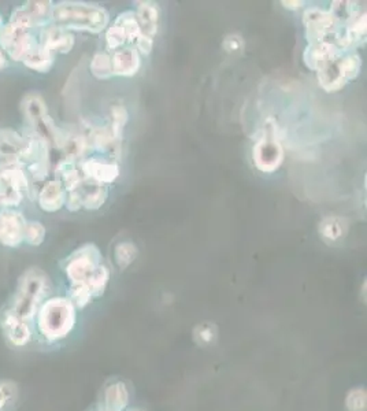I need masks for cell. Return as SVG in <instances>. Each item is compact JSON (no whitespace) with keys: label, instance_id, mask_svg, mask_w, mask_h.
I'll use <instances>...</instances> for the list:
<instances>
[{"label":"cell","instance_id":"6da1fadb","mask_svg":"<svg viewBox=\"0 0 367 411\" xmlns=\"http://www.w3.org/2000/svg\"><path fill=\"white\" fill-rule=\"evenodd\" d=\"M51 25L68 32L102 33L110 25L109 11L97 4L65 0L53 4Z\"/></svg>","mask_w":367,"mask_h":411},{"label":"cell","instance_id":"8fae6325","mask_svg":"<svg viewBox=\"0 0 367 411\" xmlns=\"http://www.w3.org/2000/svg\"><path fill=\"white\" fill-rule=\"evenodd\" d=\"M25 217L14 208H3L0 211V244L17 248L23 243V232L26 226Z\"/></svg>","mask_w":367,"mask_h":411},{"label":"cell","instance_id":"5bb4252c","mask_svg":"<svg viewBox=\"0 0 367 411\" xmlns=\"http://www.w3.org/2000/svg\"><path fill=\"white\" fill-rule=\"evenodd\" d=\"M134 13L140 28V36L154 40L158 35L161 22V7L158 6V3L136 1Z\"/></svg>","mask_w":367,"mask_h":411},{"label":"cell","instance_id":"44dd1931","mask_svg":"<svg viewBox=\"0 0 367 411\" xmlns=\"http://www.w3.org/2000/svg\"><path fill=\"white\" fill-rule=\"evenodd\" d=\"M22 63L37 73H48L55 63V54L38 41L33 50L25 56Z\"/></svg>","mask_w":367,"mask_h":411},{"label":"cell","instance_id":"484cf974","mask_svg":"<svg viewBox=\"0 0 367 411\" xmlns=\"http://www.w3.org/2000/svg\"><path fill=\"white\" fill-rule=\"evenodd\" d=\"M90 70L92 75L96 77L97 80H110L114 77L112 72V60H111V53L109 51H102L95 54L90 63Z\"/></svg>","mask_w":367,"mask_h":411},{"label":"cell","instance_id":"4dcf8cb0","mask_svg":"<svg viewBox=\"0 0 367 411\" xmlns=\"http://www.w3.org/2000/svg\"><path fill=\"white\" fill-rule=\"evenodd\" d=\"M128 400V393L124 384H115L110 387L106 393V402L109 411H119L124 409Z\"/></svg>","mask_w":367,"mask_h":411},{"label":"cell","instance_id":"d4e9b609","mask_svg":"<svg viewBox=\"0 0 367 411\" xmlns=\"http://www.w3.org/2000/svg\"><path fill=\"white\" fill-rule=\"evenodd\" d=\"M318 232L324 239H326L329 242H336L346 235L347 225L343 218L331 215V217H325L319 223Z\"/></svg>","mask_w":367,"mask_h":411},{"label":"cell","instance_id":"7c38bea8","mask_svg":"<svg viewBox=\"0 0 367 411\" xmlns=\"http://www.w3.org/2000/svg\"><path fill=\"white\" fill-rule=\"evenodd\" d=\"M80 173L83 178L92 186L111 184L119 176V166L112 161H100L97 158H90L81 162Z\"/></svg>","mask_w":367,"mask_h":411},{"label":"cell","instance_id":"f35d334b","mask_svg":"<svg viewBox=\"0 0 367 411\" xmlns=\"http://www.w3.org/2000/svg\"><path fill=\"white\" fill-rule=\"evenodd\" d=\"M6 66H7V58H6V54L3 53V50L0 48V70H3Z\"/></svg>","mask_w":367,"mask_h":411},{"label":"cell","instance_id":"74e56055","mask_svg":"<svg viewBox=\"0 0 367 411\" xmlns=\"http://www.w3.org/2000/svg\"><path fill=\"white\" fill-rule=\"evenodd\" d=\"M281 4L287 9V10H292V11H296V10H299V9H302L306 3L304 1H299V0H284V1H281Z\"/></svg>","mask_w":367,"mask_h":411},{"label":"cell","instance_id":"277c9868","mask_svg":"<svg viewBox=\"0 0 367 411\" xmlns=\"http://www.w3.org/2000/svg\"><path fill=\"white\" fill-rule=\"evenodd\" d=\"M362 69V58L356 51L344 53L328 62L317 72L319 87L325 92H337L358 78Z\"/></svg>","mask_w":367,"mask_h":411},{"label":"cell","instance_id":"d590c367","mask_svg":"<svg viewBox=\"0 0 367 411\" xmlns=\"http://www.w3.org/2000/svg\"><path fill=\"white\" fill-rule=\"evenodd\" d=\"M14 393L16 390L11 383H7V381L0 383V411L4 410L6 406L11 402Z\"/></svg>","mask_w":367,"mask_h":411},{"label":"cell","instance_id":"5b68a950","mask_svg":"<svg viewBox=\"0 0 367 411\" xmlns=\"http://www.w3.org/2000/svg\"><path fill=\"white\" fill-rule=\"evenodd\" d=\"M275 118H267L262 127L257 143L252 147L254 165L262 173H275L284 162V147L277 134Z\"/></svg>","mask_w":367,"mask_h":411},{"label":"cell","instance_id":"30bf717a","mask_svg":"<svg viewBox=\"0 0 367 411\" xmlns=\"http://www.w3.org/2000/svg\"><path fill=\"white\" fill-rule=\"evenodd\" d=\"M53 1H26L11 11L9 22L18 23L29 29L51 25Z\"/></svg>","mask_w":367,"mask_h":411},{"label":"cell","instance_id":"cb8c5ba5","mask_svg":"<svg viewBox=\"0 0 367 411\" xmlns=\"http://www.w3.org/2000/svg\"><path fill=\"white\" fill-rule=\"evenodd\" d=\"M333 14V17L337 19V22L343 26L347 28L349 23H352L359 16L363 14L361 3L358 1H347V0H340V1H333L331 7L328 9Z\"/></svg>","mask_w":367,"mask_h":411},{"label":"cell","instance_id":"e0dca14e","mask_svg":"<svg viewBox=\"0 0 367 411\" xmlns=\"http://www.w3.org/2000/svg\"><path fill=\"white\" fill-rule=\"evenodd\" d=\"M1 331L6 338L16 347H23L32 337V329L29 322L16 317L9 310L1 317Z\"/></svg>","mask_w":367,"mask_h":411},{"label":"cell","instance_id":"83f0119b","mask_svg":"<svg viewBox=\"0 0 367 411\" xmlns=\"http://www.w3.org/2000/svg\"><path fill=\"white\" fill-rule=\"evenodd\" d=\"M137 255H139L137 247L130 242L117 244L114 248V260L122 270H125L129 265L137 258Z\"/></svg>","mask_w":367,"mask_h":411},{"label":"cell","instance_id":"e575fe53","mask_svg":"<svg viewBox=\"0 0 367 411\" xmlns=\"http://www.w3.org/2000/svg\"><path fill=\"white\" fill-rule=\"evenodd\" d=\"M222 48L228 54H238L244 50V40L240 35H229L223 38Z\"/></svg>","mask_w":367,"mask_h":411},{"label":"cell","instance_id":"2e32d148","mask_svg":"<svg viewBox=\"0 0 367 411\" xmlns=\"http://www.w3.org/2000/svg\"><path fill=\"white\" fill-rule=\"evenodd\" d=\"M38 41L54 54H69L73 50L75 38L72 32L48 25L41 29Z\"/></svg>","mask_w":367,"mask_h":411},{"label":"cell","instance_id":"ba28073f","mask_svg":"<svg viewBox=\"0 0 367 411\" xmlns=\"http://www.w3.org/2000/svg\"><path fill=\"white\" fill-rule=\"evenodd\" d=\"M37 43L38 38L32 33V29L18 23L7 22L0 31V48L16 62H22Z\"/></svg>","mask_w":367,"mask_h":411},{"label":"cell","instance_id":"7a4b0ae2","mask_svg":"<svg viewBox=\"0 0 367 411\" xmlns=\"http://www.w3.org/2000/svg\"><path fill=\"white\" fill-rule=\"evenodd\" d=\"M48 288L50 280L43 270L37 267L28 269L19 277L9 311L16 317L31 322L36 316L41 301L47 297Z\"/></svg>","mask_w":367,"mask_h":411},{"label":"cell","instance_id":"d6986e66","mask_svg":"<svg viewBox=\"0 0 367 411\" xmlns=\"http://www.w3.org/2000/svg\"><path fill=\"white\" fill-rule=\"evenodd\" d=\"M68 192L60 181L53 180L44 184L37 195V203L46 213H56L66 203Z\"/></svg>","mask_w":367,"mask_h":411},{"label":"cell","instance_id":"9a60e30c","mask_svg":"<svg viewBox=\"0 0 367 411\" xmlns=\"http://www.w3.org/2000/svg\"><path fill=\"white\" fill-rule=\"evenodd\" d=\"M87 139L90 143V149H93L100 154H106L115 159L119 158L122 151V142L114 136L110 125L91 128Z\"/></svg>","mask_w":367,"mask_h":411},{"label":"cell","instance_id":"4316f807","mask_svg":"<svg viewBox=\"0 0 367 411\" xmlns=\"http://www.w3.org/2000/svg\"><path fill=\"white\" fill-rule=\"evenodd\" d=\"M92 191L81 193L83 207L85 210H99L109 198V189L105 186H92Z\"/></svg>","mask_w":367,"mask_h":411},{"label":"cell","instance_id":"d6a6232c","mask_svg":"<svg viewBox=\"0 0 367 411\" xmlns=\"http://www.w3.org/2000/svg\"><path fill=\"white\" fill-rule=\"evenodd\" d=\"M217 337V328L214 324H202L195 329V338L202 346H210Z\"/></svg>","mask_w":367,"mask_h":411},{"label":"cell","instance_id":"ffe728a7","mask_svg":"<svg viewBox=\"0 0 367 411\" xmlns=\"http://www.w3.org/2000/svg\"><path fill=\"white\" fill-rule=\"evenodd\" d=\"M21 110H22V114H23L28 125L32 129L50 115L48 107L44 102V99L37 94L26 95L22 99Z\"/></svg>","mask_w":367,"mask_h":411},{"label":"cell","instance_id":"8d00e7d4","mask_svg":"<svg viewBox=\"0 0 367 411\" xmlns=\"http://www.w3.org/2000/svg\"><path fill=\"white\" fill-rule=\"evenodd\" d=\"M65 206L68 207L69 211L75 213L80 208H83V198H81V192L80 191H74V192H69L68 198H66V203Z\"/></svg>","mask_w":367,"mask_h":411},{"label":"cell","instance_id":"ab89813d","mask_svg":"<svg viewBox=\"0 0 367 411\" xmlns=\"http://www.w3.org/2000/svg\"><path fill=\"white\" fill-rule=\"evenodd\" d=\"M3 25H4V23H3V18H1V17H0V31H1V28H3Z\"/></svg>","mask_w":367,"mask_h":411},{"label":"cell","instance_id":"4fadbf2b","mask_svg":"<svg viewBox=\"0 0 367 411\" xmlns=\"http://www.w3.org/2000/svg\"><path fill=\"white\" fill-rule=\"evenodd\" d=\"M346 51L341 50L339 43L334 41H321V43H312L309 44L303 53V60L304 65L312 70L318 72L321 70L328 62L334 59L340 54H344Z\"/></svg>","mask_w":367,"mask_h":411},{"label":"cell","instance_id":"52a82bcc","mask_svg":"<svg viewBox=\"0 0 367 411\" xmlns=\"http://www.w3.org/2000/svg\"><path fill=\"white\" fill-rule=\"evenodd\" d=\"M303 23L309 44L321 41L339 43L341 32L344 31V28L333 17L329 10H324L319 7L306 9L303 14Z\"/></svg>","mask_w":367,"mask_h":411},{"label":"cell","instance_id":"7402d4cb","mask_svg":"<svg viewBox=\"0 0 367 411\" xmlns=\"http://www.w3.org/2000/svg\"><path fill=\"white\" fill-rule=\"evenodd\" d=\"M26 139L11 129L0 131V159H19Z\"/></svg>","mask_w":367,"mask_h":411},{"label":"cell","instance_id":"1f68e13d","mask_svg":"<svg viewBox=\"0 0 367 411\" xmlns=\"http://www.w3.org/2000/svg\"><path fill=\"white\" fill-rule=\"evenodd\" d=\"M47 229L46 226L38 221H28L23 232V243L29 245H40L46 240Z\"/></svg>","mask_w":367,"mask_h":411},{"label":"cell","instance_id":"8992f818","mask_svg":"<svg viewBox=\"0 0 367 411\" xmlns=\"http://www.w3.org/2000/svg\"><path fill=\"white\" fill-rule=\"evenodd\" d=\"M102 265V252L96 244H84L72 252L65 263V272L72 285L87 287Z\"/></svg>","mask_w":367,"mask_h":411},{"label":"cell","instance_id":"3957f363","mask_svg":"<svg viewBox=\"0 0 367 411\" xmlns=\"http://www.w3.org/2000/svg\"><path fill=\"white\" fill-rule=\"evenodd\" d=\"M75 324V306L68 298L44 301L37 311L38 331L47 340L55 341L68 336Z\"/></svg>","mask_w":367,"mask_h":411},{"label":"cell","instance_id":"f1b7e54d","mask_svg":"<svg viewBox=\"0 0 367 411\" xmlns=\"http://www.w3.org/2000/svg\"><path fill=\"white\" fill-rule=\"evenodd\" d=\"M111 112V131L114 136L122 142L124 139V128L128 124L129 112L125 106L122 105H114L110 109Z\"/></svg>","mask_w":367,"mask_h":411},{"label":"cell","instance_id":"ac0fdd59","mask_svg":"<svg viewBox=\"0 0 367 411\" xmlns=\"http://www.w3.org/2000/svg\"><path fill=\"white\" fill-rule=\"evenodd\" d=\"M114 77H133L137 75L142 66V55L134 46L125 47L111 53Z\"/></svg>","mask_w":367,"mask_h":411},{"label":"cell","instance_id":"f546056e","mask_svg":"<svg viewBox=\"0 0 367 411\" xmlns=\"http://www.w3.org/2000/svg\"><path fill=\"white\" fill-rule=\"evenodd\" d=\"M109 279H110V272L106 266L100 265L97 267V270L95 272L93 277H92L91 281L88 282L87 288L88 291L91 292L92 298H99L105 294V289L107 287V282H109Z\"/></svg>","mask_w":367,"mask_h":411},{"label":"cell","instance_id":"9c48e42d","mask_svg":"<svg viewBox=\"0 0 367 411\" xmlns=\"http://www.w3.org/2000/svg\"><path fill=\"white\" fill-rule=\"evenodd\" d=\"M140 36V28L134 10H128L114 19L106 31V44L109 51H117L125 47L134 46Z\"/></svg>","mask_w":367,"mask_h":411},{"label":"cell","instance_id":"603a6c76","mask_svg":"<svg viewBox=\"0 0 367 411\" xmlns=\"http://www.w3.org/2000/svg\"><path fill=\"white\" fill-rule=\"evenodd\" d=\"M56 176H58V181L62 183L66 192L78 191L84 183V178L77 168V164L74 161H69V159H63L58 164Z\"/></svg>","mask_w":367,"mask_h":411},{"label":"cell","instance_id":"836d02e7","mask_svg":"<svg viewBox=\"0 0 367 411\" xmlns=\"http://www.w3.org/2000/svg\"><path fill=\"white\" fill-rule=\"evenodd\" d=\"M347 407L349 411L366 410V393L363 390H355L347 397Z\"/></svg>","mask_w":367,"mask_h":411}]
</instances>
